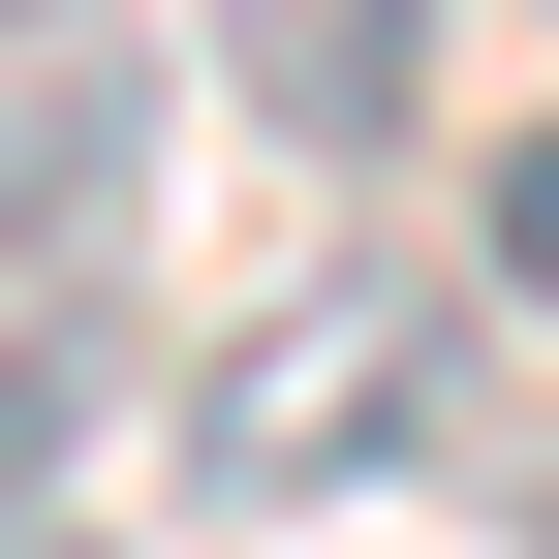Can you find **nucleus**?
<instances>
[{
	"label": "nucleus",
	"instance_id": "obj_1",
	"mask_svg": "<svg viewBox=\"0 0 559 559\" xmlns=\"http://www.w3.org/2000/svg\"><path fill=\"white\" fill-rule=\"evenodd\" d=\"M436 436H466V280H436V249H311V280H249V311L187 342V404H156V466H187L218 528L404 498Z\"/></svg>",
	"mask_w": 559,
	"mask_h": 559
},
{
	"label": "nucleus",
	"instance_id": "obj_2",
	"mask_svg": "<svg viewBox=\"0 0 559 559\" xmlns=\"http://www.w3.org/2000/svg\"><path fill=\"white\" fill-rule=\"evenodd\" d=\"M124 187H156V62H124L94 0H0V311H32Z\"/></svg>",
	"mask_w": 559,
	"mask_h": 559
},
{
	"label": "nucleus",
	"instance_id": "obj_4",
	"mask_svg": "<svg viewBox=\"0 0 559 559\" xmlns=\"http://www.w3.org/2000/svg\"><path fill=\"white\" fill-rule=\"evenodd\" d=\"M466 280H498V311H559V124L498 156V218H466Z\"/></svg>",
	"mask_w": 559,
	"mask_h": 559
},
{
	"label": "nucleus",
	"instance_id": "obj_3",
	"mask_svg": "<svg viewBox=\"0 0 559 559\" xmlns=\"http://www.w3.org/2000/svg\"><path fill=\"white\" fill-rule=\"evenodd\" d=\"M249 94H280V124H342V156H373V124L436 94V32H404V0H249Z\"/></svg>",
	"mask_w": 559,
	"mask_h": 559
},
{
	"label": "nucleus",
	"instance_id": "obj_5",
	"mask_svg": "<svg viewBox=\"0 0 559 559\" xmlns=\"http://www.w3.org/2000/svg\"><path fill=\"white\" fill-rule=\"evenodd\" d=\"M0 559H62V528H0Z\"/></svg>",
	"mask_w": 559,
	"mask_h": 559
}]
</instances>
